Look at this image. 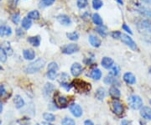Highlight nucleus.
Here are the masks:
<instances>
[{
	"label": "nucleus",
	"mask_w": 151,
	"mask_h": 125,
	"mask_svg": "<svg viewBox=\"0 0 151 125\" xmlns=\"http://www.w3.org/2000/svg\"><path fill=\"white\" fill-rule=\"evenodd\" d=\"M46 63V60L44 58H38L37 60H34L32 63H30L29 65L26 66V68L24 69V71L29 74H33L35 73L40 70H41L43 68L45 65Z\"/></svg>",
	"instance_id": "nucleus-1"
},
{
	"label": "nucleus",
	"mask_w": 151,
	"mask_h": 125,
	"mask_svg": "<svg viewBox=\"0 0 151 125\" xmlns=\"http://www.w3.org/2000/svg\"><path fill=\"white\" fill-rule=\"evenodd\" d=\"M72 87H75V89H76L79 93H86L89 92L91 89V85L90 83L81 81V80H74L72 83H71Z\"/></svg>",
	"instance_id": "nucleus-2"
},
{
	"label": "nucleus",
	"mask_w": 151,
	"mask_h": 125,
	"mask_svg": "<svg viewBox=\"0 0 151 125\" xmlns=\"http://www.w3.org/2000/svg\"><path fill=\"white\" fill-rule=\"evenodd\" d=\"M128 102H129V105L130 106V108L134 109V110L139 109L143 107V100L139 96L133 95L129 98Z\"/></svg>",
	"instance_id": "nucleus-3"
},
{
	"label": "nucleus",
	"mask_w": 151,
	"mask_h": 125,
	"mask_svg": "<svg viewBox=\"0 0 151 125\" xmlns=\"http://www.w3.org/2000/svg\"><path fill=\"white\" fill-rule=\"evenodd\" d=\"M111 109L115 114L121 115L124 113V105L119 99H113L110 103Z\"/></svg>",
	"instance_id": "nucleus-4"
},
{
	"label": "nucleus",
	"mask_w": 151,
	"mask_h": 125,
	"mask_svg": "<svg viewBox=\"0 0 151 125\" xmlns=\"http://www.w3.org/2000/svg\"><path fill=\"white\" fill-rule=\"evenodd\" d=\"M121 40L124 42L125 45H127L130 49L133 50H138V46H137V44L135 43L134 41V40L130 37L129 35L126 34H121Z\"/></svg>",
	"instance_id": "nucleus-5"
},
{
	"label": "nucleus",
	"mask_w": 151,
	"mask_h": 125,
	"mask_svg": "<svg viewBox=\"0 0 151 125\" xmlns=\"http://www.w3.org/2000/svg\"><path fill=\"white\" fill-rule=\"evenodd\" d=\"M135 10L143 16L151 18V9L146 6L142 5L140 4H135Z\"/></svg>",
	"instance_id": "nucleus-6"
},
{
	"label": "nucleus",
	"mask_w": 151,
	"mask_h": 125,
	"mask_svg": "<svg viewBox=\"0 0 151 125\" xmlns=\"http://www.w3.org/2000/svg\"><path fill=\"white\" fill-rule=\"evenodd\" d=\"M80 50L78 45L76 44H68V45H65V46L61 49L62 53L66 55H71L73 53L77 52L78 50Z\"/></svg>",
	"instance_id": "nucleus-7"
},
{
	"label": "nucleus",
	"mask_w": 151,
	"mask_h": 125,
	"mask_svg": "<svg viewBox=\"0 0 151 125\" xmlns=\"http://www.w3.org/2000/svg\"><path fill=\"white\" fill-rule=\"evenodd\" d=\"M69 108H70V113L73 114V116H75L76 118H80L82 115V108H81V106L78 105V104H70Z\"/></svg>",
	"instance_id": "nucleus-8"
},
{
	"label": "nucleus",
	"mask_w": 151,
	"mask_h": 125,
	"mask_svg": "<svg viewBox=\"0 0 151 125\" xmlns=\"http://www.w3.org/2000/svg\"><path fill=\"white\" fill-rule=\"evenodd\" d=\"M82 71H83V68H82L81 64L78 63V62L74 63L70 67V72H71L72 76H75V77L80 76L82 73Z\"/></svg>",
	"instance_id": "nucleus-9"
},
{
	"label": "nucleus",
	"mask_w": 151,
	"mask_h": 125,
	"mask_svg": "<svg viewBox=\"0 0 151 125\" xmlns=\"http://www.w3.org/2000/svg\"><path fill=\"white\" fill-rule=\"evenodd\" d=\"M56 19H57V20H58L60 24H62V25L68 26V25H70V24H71V20H70L69 16H67L65 14H60V15L56 17Z\"/></svg>",
	"instance_id": "nucleus-10"
},
{
	"label": "nucleus",
	"mask_w": 151,
	"mask_h": 125,
	"mask_svg": "<svg viewBox=\"0 0 151 125\" xmlns=\"http://www.w3.org/2000/svg\"><path fill=\"white\" fill-rule=\"evenodd\" d=\"M124 80L127 84H129V85H134L136 83V78H135L134 75L131 72H126L124 74Z\"/></svg>",
	"instance_id": "nucleus-11"
},
{
	"label": "nucleus",
	"mask_w": 151,
	"mask_h": 125,
	"mask_svg": "<svg viewBox=\"0 0 151 125\" xmlns=\"http://www.w3.org/2000/svg\"><path fill=\"white\" fill-rule=\"evenodd\" d=\"M140 115L146 120H151V108L142 107L140 108Z\"/></svg>",
	"instance_id": "nucleus-12"
},
{
	"label": "nucleus",
	"mask_w": 151,
	"mask_h": 125,
	"mask_svg": "<svg viewBox=\"0 0 151 125\" xmlns=\"http://www.w3.org/2000/svg\"><path fill=\"white\" fill-rule=\"evenodd\" d=\"M12 34V29L10 26L8 25H1L0 26V36L4 37V36H10Z\"/></svg>",
	"instance_id": "nucleus-13"
},
{
	"label": "nucleus",
	"mask_w": 151,
	"mask_h": 125,
	"mask_svg": "<svg viewBox=\"0 0 151 125\" xmlns=\"http://www.w3.org/2000/svg\"><path fill=\"white\" fill-rule=\"evenodd\" d=\"M23 55H24V59L28 60H34L35 57V51L32 49L24 50V52H23Z\"/></svg>",
	"instance_id": "nucleus-14"
},
{
	"label": "nucleus",
	"mask_w": 151,
	"mask_h": 125,
	"mask_svg": "<svg viewBox=\"0 0 151 125\" xmlns=\"http://www.w3.org/2000/svg\"><path fill=\"white\" fill-rule=\"evenodd\" d=\"M89 42L93 47H96V48L99 47L101 45V44H102L100 39L97 38V36H95V35H92V34L89 35Z\"/></svg>",
	"instance_id": "nucleus-15"
},
{
	"label": "nucleus",
	"mask_w": 151,
	"mask_h": 125,
	"mask_svg": "<svg viewBox=\"0 0 151 125\" xmlns=\"http://www.w3.org/2000/svg\"><path fill=\"white\" fill-rule=\"evenodd\" d=\"M102 65L106 69H110L113 65V60L110 57H103L102 60Z\"/></svg>",
	"instance_id": "nucleus-16"
},
{
	"label": "nucleus",
	"mask_w": 151,
	"mask_h": 125,
	"mask_svg": "<svg viewBox=\"0 0 151 125\" xmlns=\"http://www.w3.org/2000/svg\"><path fill=\"white\" fill-rule=\"evenodd\" d=\"M28 41L29 43H30L33 46H39L40 45V41H41V38L40 35H36V36H30L28 38Z\"/></svg>",
	"instance_id": "nucleus-17"
},
{
	"label": "nucleus",
	"mask_w": 151,
	"mask_h": 125,
	"mask_svg": "<svg viewBox=\"0 0 151 125\" xmlns=\"http://www.w3.org/2000/svg\"><path fill=\"white\" fill-rule=\"evenodd\" d=\"M104 83H106V84H108V85H116V84H118V86L120 85V82H119L114 76H106V77L104 78Z\"/></svg>",
	"instance_id": "nucleus-18"
},
{
	"label": "nucleus",
	"mask_w": 151,
	"mask_h": 125,
	"mask_svg": "<svg viewBox=\"0 0 151 125\" xmlns=\"http://www.w3.org/2000/svg\"><path fill=\"white\" fill-rule=\"evenodd\" d=\"M14 103L15 104L16 108H21L22 107H24V101L22 98L21 96H19V95H16L14 97Z\"/></svg>",
	"instance_id": "nucleus-19"
},
{
	"label": "nucleus",
	"mask_w": 151,
	"mask_h": 125,
	"mask_svg": "<svg viewBox=\"0 0 151 125\" xmlns=\"http://www.w3.org/2000/svg\"><path fill=\"white\" fill-rule=\"evenodd\" d=\"M109 94H110V96H111L112 98H113V99H118V98H120V95H121L119 88L116 87H112L110 88V90H109Z\"/></svg>",
	"instance_id": "nucleus-20"
},
{
	"label": "nucleus",
	"mask_w": 151,
	"mask_h": 125,
	"mask_svg": "<svg viewBox=\"0 0 151 125\" xmlns=\"http://www.w3.org/2000/svg\"><path fill=\"white\" fill-rule=\"evenodd\" d=\"M89 76H90V77H92V79L97 81V80H99L102 77V71H100L99 69H94V70H92L91 71Z\"/></svg>",
	"instance_id": "nucleus-21"
},
{
	"label": "nucleus",
	"mask_w": 151,
	"mask_h": 125,
	"mask_svg": "<svg viewBox=\"0 0 151 125\" xmlns=\"http://www.w3.org/2000/svg\"><path fill=\"white\" fill-rule=\"evenodd\" d=\"M55 87L53 86V84L51 83H46L45 86L44 87V93L45 96H50L51 93L54 91Z\"/></svg>",
	"instance_id": "nucleus-22"
},
{
	"label": "nucleus",
	"mask_w": 151,
	"mask_h": 125,
	"mask_svg": "<svg viewBox=\"0 0 151 125\" xmlns=\"http://www.w3.org/2000/svg\"><path fill=\"white\" fill-rule=\"evenodd\" d=\"M32 26V21L29 18H24L22 20V27L24 28V29L28 30L29 29H30V27Z\"/></svg>",
	"instance_id": "nucleus-23"
},
{
	"label": "nucleus",
	"mask_w": 151,
	"mask_h": 125,
	"mask_svg": "<svg viewBox=\"0 0 151 125\" xmlns=\"http://www.w3.org/2000/svg\"><path fill=\"white\" fill-rule=\"evenodd\" d=\"M92 21L93 23L95 24H97L98 26H101V25H103V19L101 18V16L98 14H92Z\"/></svg>",
	"instance_id": "nucleus-24"
},
{
	"label": "nucleus",
	"mask_w": 151,
	"mask_h": 125,
	"mask_svg": "<svg viewBox=\"0 0 151 125\" xmlns=\"http://www.w3.org/2000/svg\"><path fill=\"white\" fill-rule=\"evenodd\" d=\"M55 0H40L39 3L40 8H46L49 6H51L55 3Z\"/></svg>",
	"instance_id": "nucleus-25"
},
{
	"label": "nucleus",
	"mask_w": 151,
	"mask_h": 125,
	"mask_svg": "<svg viewBox=\"0 0 151 125\" xmlns=\"http://www.w3.org/2000/svg\"><path fill=\"white\" fill-rule=\"evenodd\" d=\"M67 103H68V101L65 97L59 96L58 98H56V103L60 105V107H62V108H65V106L67 105Z\"/></svg>",
	"instance_id": "nucleus-26"
},
{
	"label": "nucleus",
	"mask_w": 151,
	"mask_h": 125,
	"mask_svg": "<svg viewBox=\"0 0 151 125\" xmlns=\"http://www.w3.org/2000/svg\"><path fill=\"white\" fill-rule=\"evenodd\" d=\"M1 47L5 50V52L7 53V55H11L13 54V50L11 48L10 44L9 43V42H7V41H6V42H4Z\"/></svg>",
	"instance_id": "nucleus-27"
},
{
	"label": "nucleus",
	"mask_w": 151,
	"mask_h": 125,
	"mask_svg": "<svg viewBox=\"0 0 151 125\" xmlns=\"http://www.w3.org/2000/svg\"><path fill=\"white\" fill-rule=\"evenodd\" d=\"M105 90H104V88L103 87H100V88H98L97 89V91L96 92V98L98 99V100H103V98H105Z\"/></svg>",
	"instance_id": "nucleus-28"
},
{
	"label": "nucleus",
	"mask_w": 151,
	"mask_h": 125,
	"mask_svg": "<svg viewBox=\"0 0 151 125\" xmlns=\"http://www.w3.org/2000/svg\"><path fill=\"white\" fill-rule=\"evenodd\" d=\"M96 31H97L102 37H106L108 35V31H107V29L106 27H104L103 25H101L99 27H97L96 29Z\"/></svg>",
	"instance_id": "nucleus-29"
},
{
	"label": "nucleus",
	"mask_w": 151,
	"mask_h": 125,
	"mask_svg": "<svg viewBox=\"0 0 151 125\" xmlns=\"http://www.w3.org/2000/svg\"><path fill=\"white\" fill-rule=\"evenodd\" d=\"M27 18L30 19H40V13L37 10L30 11L28 14Z\"/></svg>",
	"instance_id": "nucleus-30"
},
{
	"label": "nucleus",
	"mask_w": 151,
	"mask_h": 125,
	"mask_svg": "<svg viewBox=\"0 0 151 125\" xmlns=\"http://www.w3.org/2000/svg\"><path fill=\"white\" fill-rule=\"evenodd\" d=\"M43 118L45 120L46 122H54L55 120V116L50 113H45L43 114Z\"/></svg>",
	"instance_id": "nucleus-31"
},
{
	"label": "nucleus",
	"mask_w": 151,
	"mask_h": 125,
	"mask_svg": "<svg viewBox=\"0 0 151 125\" xmlns=\"http://www.w3.org/2000/svg\"><path fill=\"white\" fill-rule=\"evenodd\" d=\"M119 72H120V69H119V66L118 65H113L111 68V71H110V76L116 77V76H119Z\"/></svg>",
	"instance_id": "nucleus-32"
},
{
	"label": "nucleus",
	"mask_w": 151,
	"mask_h": 125,
	"mask_svg": "<svg viewBox=\"0 0 151 125\" xmlns=\"http://www.w3.org/2000/svg\"><path fill=\"white\" fill-rule=\"evenodd\" d=\"M66 36H67V38L70 40H72V41H76V40H77L79 39V34L76 32L67 33Z\"/></svg>",
	"instance_id": "nucleus-33"
},
{
	"label": "nucleus",
	"mask_w": 151,
	"mask_h": 125,
	"mask_svg": "<svg viewBox=\"0 0 151 125\" xmlns=\"http://www.w3.org/2000/svg\"><path fill=\"white\" fill-rule=\"evenodd\" d=\"M103 5V3L101 0H92V7L94 9H101Z\"/></svg>",
	"instance_id": "nucleus-34"
},
{
	"label": "nucleus",
	"mask_w": 151,
	"mask_h": 125,
	"mask_svg": "<svg viewBox=\"0 0 151 125\" xmlns=\"http://www.w3.org/2000/svg\"><path fill=\"white\" fill-rule=\"evenodd\" d=\"M76 5L79 9H85L86 6L88 5V1L87 0H77V3H76Z\"/></svg>",
	"instance_id": "nucleus-35"
},
{
	"label": "nucleus",
	"mask_w": 151,
	"mask_h": 125,
	"mask_svg": "<svg viewBox=\"0 0 151 125\" xmlns=\"http://www.w3.org/2000/svg\"><path fill=\"white\" fill-rule=\"evenodd\" d=\"M7 55H8L5 52V50L0 46V61L1 62H6V60H7Z\"/></svg>",
	"instance_id": "nucleus-36"
},
{
	"label": "nucleus",
	"mask_w": 151,
	"mask_h": 125,
	"mask_svg": "<svg viewBox=\"0 0 151 125\" xmlns=\"http://www.w3.org/2000/svg\"><path fill=\"white\" fill-rule=\"evenodd\" d=\"M62 125H76V123L74 120L70 118H65L64 119L61 121Z\"/></svg>",
	"instance_id": "nucleus-37"
},
{
	"label": "nucleus",
	"mask_w": 151,
	"mask_h": 125,
	"mask_svg": "<svg viewBox=\"0 0 151 125\" xmlns=\"http://www.w3.org/2000/svg\"><path fill=\"white\" fill-rule=\"evenodd\" d=\"M11 19H12V21L14 24H18L19 21H20V14H19V13H15V14H14L12 17H11Z\"/></svg>",
	"instance_id": "nucleus-38"
},
{
	"label": "nucleus",
	"mask_w": 151,
	"mask_h": 125,
	"mask_svg": "<svg viewBox=\"0 0 151 125\" xmlns=\"http://www.w3.org/2000/svg\"><path fill=\"white\" fill-rule=\"evenodd\" d=\"M47 78L50 80H55L57 77V71H48L47 74H46Z\"/></svg>",
	"instance_id": "nucleus-39"
},
{
	"label": "nucleus",
	"mask_w": 151,
	"mask_h": 125,
	"mask_svg": "<svg viewBox=\"0 0 151 125\" xmlns=\"http://www.w3.org/2000/svg\"><path fill=\"white\" fill-rule=\"evenodd\" d=\"M59 70V66L57 63L55 62H50L48 65V71H57Z\"/></svg>",
	"instance_id": "nucleus-40"
},
{
	"label": "nucleus",
	"mask_w": 151,
	"mask_h": 125,
	"mask_svg": "<svg viewBox=\"0 0 151 125\" xmlns=\"http://www.w3.org/2000/svg\"><path fill=\"white\" fill-rule=\"evenodd\" d=\"M6 94H7V91H6L5 87L3 84H0V98L5 97Z\"/></svg>",
	"instance_id": "nucleus-41"
},
{
	"label": "nucleus",
	"mask_w": 151,
	"mask_h": 125,
	"mask_svg": "<svg viewBox=\"0 0 151 125\" xmlns=\"http://www.w3.org/2000/svg\"><path fill=\"white\" fill-rule=\"evenodd\" d=\"M60 85H61V87H64L66 91H69L70 88L72 87V85H71V84H69V83H67V82H61V83H60Z\"/></svg>",
	"instance_id": "nucleus-42"
},
{
	"label": "nucleus",
	"mask_w": 151,
	"mask_h": 125,
	"mask_svg": "<svg viewBox=\"0 0 151 125\" xmlns=\"http://www.w3.org/2000/svg\"><path fill=\"white\" fill-rule=\"evenodd\" d=\"M111 36L113 39H120V37H121V33L119 32V31H113L111 34Z\"/></svg>",
	"instance_id": "nucleus-43"
},
{
	"label": "nucleus",
	"mask_w": 151,
	"mask_h": 125,
	"mask_svg": "<svg viewBox=\"0 0 151 125\" xmlns=\"http://www.w3.org/2000/svg\"><path fill=\"white\" fill-rule=\"evenodd\" d=\"M69 78V76L68 75L66 74V73H62L61 75H60V82H66V80Z\"/></svg>",
	"instance_id": "nucleus-44"
},
{
	"label": "nucleus",
	"mask_w": 151,
	"mask_h": 125,
	"mask_svg": "<svg viewBox=\"0 0 151 125\" xmlns=\"http://www.w3.org/2000/svg\"><path fill=\"white\" fill-rule=\"evenodd\" d=\"M122 28H123V29H124V31H126V32H128V33H129L130 34H133V32H132V30H131V29H130L126 24H123V26H122Z\"/></svg>",
	"instance_id": "nucleus-45"
},
{
	"label": "nucleus",
	"mask_w": 151,
	"mask_h": 125,
	"mask_svg": "<svg viewBox=\"0 0 151 125\" xmlns=\"http://www.w3.org/2000/svg\"><path fill=\"white\" fill-rule=\"evenodd\" d=\"M16 34L19 35V36H24V33L23 32L22 29H17Z\"/></svg>",
	"instance_id": "nucleus-46"
},
{
	"label": "nucleus",
	"mask_w": 151,
	"mask_h": 125,
	"mask_svg": "<svg viewBox=\"0 0 151 125\" xmlns=\"http://www.w3.org/2000/svg\"><path fill=\"white\" fill-rule=\"evenodd\" d=\"M121 125H132V123L128 121V120H123L121 122Z\"/></svg>",
	"instance_id": "nucleus-47"
},
{
	"label": "nucleus",
	"mask_w": 151,
	"mask_h": 125,
	"mask_svg": "<svg viewBox=\"0 0 151 125\" xmlns=\"http://www.w3.org/2000/svg\"><path fill=\"white\" fill-rule=\"evenodd\" d=\"M84 125H94L93 123H92L91 120H86L85 123H84Z\"/></svg>",
	"instance_id": "nucleus-48"
},
{
	"label": "nucleus",
	"mask_w": 151,
	"mask_h": 125,
	"mask_svg": "<svg viewBox=\"0 0 151 125\" xmlns=\"http://www.w3.org/2000/svg\"><path fill=\"white\" fill-rule=\"evenodd\" d=\"M143 3L147 4H151V0H140Z\"/></svg>",
	"instance_id": "nucleus-49"
},
{
	"label": "nucleus",
	"mask_w": 151,
	"mask_h": 125,
	"mask_svg": "<svg viewBox=\"0 0 151 125\" xmlns=\"http://www.w3.org/2000/svg\"><path fill=\"white\" fill-rule=\"evenodd\" d=\"M2 111H3V103H2L1 101H0V114L2 113Z\"/></svg>",
	"instance_id": "nucleus-50"
},
{
	"label": "nucleus",
	"mask_w": 151,
	"mask_h": 125,
	"mask_svg": "<svg viewBox=\"0 0 151 125\" xmlns=\"http://www.w3.org/2000/svg\"><path fill=\"white\" fill-rule=\"evenodd\" d=\"M42 124L43 125H53V124H49V122H43V123H42Z\"/></svg>",
	"instance_id": "nucleus-51"
},
{
	"label": "nucleus",
	"mask_w": 151,
	"mask_h": 125,
	"mask_svg": "<svg viewBox=\"0 0 151 125\" xmlns=\"http://www.w3.org/2000/svg\"><path fill=\"white\" fill-rule=\"evenodd\" d=\"M118 2H119V3L120 4H121V5H123V4H124V2H123L122 0H118Z\"/></svg>",
	"instance_id": "nucleus-52"
},
{
	"label": "nucleus",
	"mask_w": 151,
	"mask_h": 125,
	"mask_svg": "<svg viewBox=\"0 0 151 125\" xmlns=\"http://www.w3.org/2000/svg\"><path fill=\"white\" fill-rule=\"evenodd\" d=\"M149 72H150V74H151V66H150V69H149Z\"/></svg>",
	"instance_id": "nucleus-53"
},
{
	"label": "nucleus",
	"mask_w": 151,
	"mask_h": 125,
	"mask_svg": "<svg viewBox=\"0 0 151 125\" xmlns=\"http://www.w3.org/2000/svg\"><path fill=\"white\" fill-rule=\"evenodd\" d=\"M0 70H3V67H2L1 65H0Z\"/></svg>",
	"instance_id": "nucleus-54"
},
{
	"label": "nucleus",
	"mask_w": 151,
	"mask_h": 125,
	"mask_svg": "<svg viewBox=\"0 0 151 125\" xmlns=\"http://www.w3.org/2000/svg\"><path fill=\"white\" fill-rule=\"evenodd\" d=\"M1 124H2V121H1V119H0V125H1Z\"/></svg>",
	"instance_id": "nucleus-55"
},
{
	"label": "nucleus",
	"mask_w": 151,
	"mask_h": 125,
	"mask_svg": "<svg viewBox=\"0 0 151 125\" xmlns=\"http://www.w3.org/2000/svg\"><path fill=\"white\" fill-rule=\"evenodd\" d=\"M150 105H151V100H150Z\"/></svg>",
	"instance_id": "nucleus-56"
},
{
	"label": "nucleus",
	"mask_w": 151,
	"mask_h": 125,
	"mask_svg": "<svg viewBox=\"0 0 151 125\" xmlns=\"http://www.w3.org/2000/svg\"><path fill=\"white\" fill-rule=\"evenodd\" d=\"M37 125H39V124H37Z\"/></svg>",
	"instance_id": "nucleus-57"
}]
</instances>
